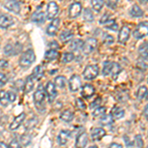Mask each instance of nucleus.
I'll list each match as a JSON object with an SVG mask.
<instances>
[{"label":"nucleus","mask_w":148,"mask_h":148,"mask_svg":"<svg viewBox=\"0 0 148 148\" xmlns=\"http://www.w3.org/2000/svg\"><path fill=\"white\" fill-rule=\"evenodd\" d=\"M36 59L35 52L32 49H28L27 51H25L22 54V56L20 57V66L23 68H27L31 65Z\"/></svg>","instance_id":"obj_1"},{"label":"nucleus","mask_w":148,"mask_h":148,"mask_svg":"<svg viewBox=\"0 0 148 148\" xmlns=\"http://www.w3.org/2000/svg\"><path fill=\"white\" fill-rule=\"evenodd\" d=\"M132 35H133V37L137 40L142 39V38L148 36V22L145 21V22L138 24Z\"/></svg>","instance_id":"obj_2"},{"label":"nucleus","mask_w":148,"mask_h":148,"mask_svg":"<svg viewBox=\"0 0 148 148\" xmlns=\"http://www.w3.org/2000/svg\"><path fill=\"white\" fill-rule=\"evenodd\" d=\"M98 74H99V67H98V65H96V64L88 65L87 67L84 69V72H83L84 78L87 80L95 79L98 76Z\"/></svg>","instance_id":"obj_3"},{"label":"nucleus","mask_w":148,"mask_h":148,"mask_svg":"<svg viewBox=\"0 0 148 148\" xmlns=\"http://www.w3.org/2000/svg\"><path fill=\"white\" fill-rule=\"evenodd\" d=\"M45 97H46V94H45V91H44V89H42V86L40 85L38 90L34 94V103L38 109H40V107L42 105Z\"/></svg>","instance_id":"obj_4"},{"label":"nucleus","mask_w":148,"mask_h":148,"mask_svg":"<svg viewBox=\"0 0 148 148\" xmlns=\"http://www.w3.org/2000/svg\"><path fill=\"white\" fill-rule=\"evenodd\" d=\"M58 5L53 1H51L47 4V19H56V15L58 14Z\"/></svg>","instance_id":"obj_5"},{"label":"nucleus","mask_w":148,"mask_h":148,"mask_svg":"<svg viewBox=\"0 0 148 148\" xmlns=\"http://www.w3.org/2000/svg\"><path fill=\"white\" fill-rule=\"evenodd\" d=\"M46 94L47 95V97L49 103H52L56 100L57 92L56 90V86L52 82H47V84L46 85Z\"/></svg>","instance_id":"obj_6"},{"label":"nucleus","mask_w":148,"mask_h":148,"mask_svg":"<svg viewBox=\"0 0 148 148\" xmlns=\"http://www.w3.org/2000/svg\"><path fill=\"white\" fill-rule=\"evenodd\" d=\"M97 47V40L94 39V38H89L83 45V51L84 53L88 54V53H91V52L96 49Z\"/></svg>","instance_id":"obj_7"},{"label":"nucleus","mask_w":148,"mask_h":148,"mask_svg":"<svg viewBox=\"0 0 148 148\" xmlns=\"http://www.w3.org/2000/svg\"><path fill=\"white\" fill-rule=\"evenodd\" d=\"M130 29L125 25L123 26L118 36L119 42H120L121 44H125L128 40V39H130Z\"/></svg>","instance_id":"obj_8"},{"label":"nucleus","mask_w":148,"mask_h":148,"mask_svg":"<svg viewBox=\"0 0 148 148\" xmlns=\"http://www.w3.org/2000/svg\"><path fill=\"white\" fill-rule=\"evenodd\" d=\"M81 86V79L79 77V75L77 74H74L71 76L70 80H69V89L71 92H76L79 90Z\"/></svg>","instance_id":"obj_9"},{"label":"nucleus","mask_w":148,"mask_h":148,"mask_svg":"<svg viewBox=\"0 0 148 148\" xmlns=\"http://www.w3.org/2000/svg\"><path fill=\"white\" fill-rule=\"evenodd\" d=\"M82 11V5L79 2H74L69 6V17L70 18H76L81 14Z\"/></svg>","instance_id":"obj_10"},{"label":"nucleus","mask_w":148,"mask_h":148,"mask_svg":"<svg viewBox=\"0 0 148 148\" xmlns=\"http://www.w3.org/2000/svg\"><path fill=\"white\" fill-rule=\"evenodd\" d=\"M59 24H60V21H59L58 18H56L52 22L49 24V27L47 29V35L49 36H54L57 33L59 29Z\"/></svg>","instance_id":"obj_11"},{"label":"nucleus","mask_w":148,"mask_h":148,"mask_svg":"<svg viewBox=\"0 0 148 148\" xmlns=\"http://www.w3.org/2000/svg\"><path fill=\"white\" fill-rule=\"evenodd\" d=\"M95 93V88L94 86L91 84H85L82 87V90H81V95H82L84 98H91Z\"/></svg>","instance_id":"obj_12"},{"label":"nucleus","mask_w":148,"mask_h":148,"mask_svg":"<svg viewBox=\"0 0 148 148\" xmlns=\"http://www.w3.org/2000/svg\"><path fill=\"white\" fill-rule=\"evenodd\" d=\"M14 20L11 16L9 15H1L0 16V28H9L10 26L13 25Z\"/></svg>","instance_id":"obj_13"},{"label":"nucleus","mask_w":148,"mask_h":148,"mask_svg":"<svg viewBox=\"0 0 148 148\" xmlns=\"http://www.w3.org/2000/svg\"><path fill=\"white\" fill-rule=\"evenodd\" d=\"M25 116H26V114H24V113L20 114L19 116H17L15 119H14V121L11 123V125H10V126H9V128H10L11 130H17L19 126L22 125V123L24 121V120H25Z\"/></svg>","instance_id":"obj_14"},{"label":"nucleus","mask_w":148,"mask_h":148,"mask_svg":"<svg viewBox=\"0 0 148 148\" xmlns=\"http://www.w3.org/2000/svg\"><path fill=\"white\" fill-rule=\"evenodd\" d=\"M71 136V132L69 130H61L59 132L58 136H57V140H58V143L60 145H64L67 143L69 140V138Z\"/></svg>","instance_id":"obj_15"},{"label":"nucleus","mask_w":148,"mask_h":148,"mask_svg":"<svg viewBox=\"0 0 148 148\" xmlns=\"http://www.w3.org/2000/svg\"><path fill=\"white\" fill-rule=\"evenodd\" d=\"M88 143V136L86 132H82L78 135L76 140V148H85Z\"/></svg>","instance_id":"obj_16"},{"label":"nucleus","mask_w":148,"mask_h":148,"mask_svg":"<svg viewBox=\"0 0 148 148\" xmlns=\"http://www.w3.org/2000/svg\"><path fill=\"white\" fill-rule=\"evenodd\" d=\"M4 7H5L7 10L13 12V13L18 14L20 12V4L17 1H7L4 4Z\"/></svg>","instance_id":"obj_17"},{"label":"nucleus","mask_w":148,"mask_h":148,"mask_svg":"<svg viewBox=\"0 0 148 148\" xmlns=\"http://www.w3.org/2000/svg\"><path fill=\"white\" fill-rule=\"evenodd\" d=\"M105 135H106V131H105V130L100 128V127L94 128L91 132V137L93 140H100V139H102Z\"/></svg>","instance_id":"obj_18"},{"label":"nucleus","mask_w":148,"mask_h":148,"mask_svg":"<svg viewBox=\"0 0 148 148\" xmlns=\"http://www.w3.org/2000/svg\"><path fill=\"white\" fill-rule=\"evenodd\" d=\"M45 20H46V15L42 11L38 10L37 12H35L32 16V21L35 23L40 24V23H44Z\"/></svg>","instance_id":"obj_19"},{"label":"nucleus","mask_w":148,"mask_h":148,"mask_svg":"<svg viewBox=\"0 0 148 148\" xmlns=\"http://www.w3.org/2000/svg\"><path fill=\"white\" fill-rule=\"evenodd\" d=\"M73 118H74V114L70 110H65V111H63L60 114V119L63 121H65V123H70L73 120Z\"/></svg>","instance_id":"obj_20"},{"label":"nucleus","mask_w":148,"mask_h":148,"mask_svg":"<svg viewBox=\"0 0 148 148\" xmlns=\"http://www.w3.org/2000/svg\"><path fill=\"white\" fill-rule=\"evenodd\" d=\"M130 14L132 17L140 18L143 16V11L140 9V7L138 5H133V6H131V8L130 10Z\"/></svg>","instance_id":"obj_21"},{"label":"nucleus","mask_w":148,"mask_h":148,"mask_svg":"<svg viewBox=\"0 0 148 148\" xmlns=\"http://www.w3.org/2000/svg\"><path fill=\"white\" fill-rule=\"evenodd\" d=\"M34 77H33V75H30L29 77L27 78V80H26L25 82V87H24V90H25V93H30L32 91L33 87H34Z\"/></svg>","instance_id":"obj_22"},{"label":"nucleus","mask_w":148,"mask_h":148,"mask_svg":"<svg viewBox=\"0 0 148 148\" xmlns=\"http://www.w3.org/2000/svg\"><path fill=\"white\" fill-rule=\"evenodd\" d=\"M58 56H59L58 52H57L56 49H49V51H47L46 52V54H45V58L49 61H51V60L56 59L57 57H58Z\"/></svg>","instance_id":"obj_23"},{"label":"nucleus","mask_w":148,"mask_h":148,"mask_svg":"<svg viewBox=\"0 0 148 148\" xmlns=\"http://www.w3.org/2000/svg\"><path fill=\"white\" fill-rule=\"evenodd\" d=\"M72 38H73L72 32H71V31H67V30L63 31V32L59 35V39H60L61 42H68V40H70Z\"/></svg>","instance_id":"obj_24"},{"label":"nucleus","mask_w":148,"mask_h":148,"mask_svg":"<svg viewBox=\"0 0 148 148\" xmlns=\"http://www.w3.org/2000/svg\"><path fill=\"white\" fill-rule=\"evenodd\" d=\"M66 84V79L64 76H57V77L54 79V86H56L59 89H62V88L65 87Z\"/></svg>","instance_id":"obj_25"},{"label":"nucleus","mask_w":148,"mask_h":148,"mask_svg":"<svg viewBox=\"0 0 148 148\" xmlns=\"http://www.w3.org/2000/svg\"><path fill=\"white\" fill-rule=\"evenodd\" d=\"M125 116V111L123 109L120 108V107H116L113 110V114H112V116L113 119H116V120H119V119H121Z\"/></svg>","instance_id":"obj_26"},{"label":"nucleus","mask_w":148,"mask_h":148,"mask_svg":"<svg viewBox=\"0 0 148 148\" xmlns=\"http://www.w3.org/2000/svg\"><path fill=\"white\" fill-rule=\"evenodd\" d=\"M83 45H84V42L82 40H74L70 45V49L72 51H78V49H82Z\"/></svg>","instance_id":"obj_27"},{"label":"nucleus","mask_w":148,"mask_h":148,"mask_svg":"<svg viewBox=\"0 0 148 148\" xmlns=\"http://www.w3.org/2000/svg\"><path fill=\"white\" fill-rule=\"evenodd\" d=\"M10 103L9 101L8 95H7V92L5 91H0V104L2 106H7V105Z\"/></svg>","instance_id":"obj_28"},{"label":"nucleus","mask_w":148,"mask_h":148,"mask_svg":"<svg viewBox=\"0 0 148 148\" xmlns=\"http://www.w3.org/2000/svg\"><path fill=\"white\" fill-rule=\"evenodd\" d=\"M42 74H44V69H42V66H37L35 69H34V72H33V77H34V79H37L39 80L40 78H42Z\"/></svg>","instance_id":"obj_29"},{"label":"nucleus","mask_w":148,"mask_h":148,"mask_svg":"<svg viewBox=\"0 0 148 148\" xmlns=\"http://www.w3.org/2000/svg\"><path fill=\"white\" fill-rule=\"evenodd\" d=\"M113 121L114 120H113L112 114H104V116H102L100 123H101L103 125H111Z\"/></svg>","instance_id":"obj_30"},{"label":"nucleus","mask_w":148,"mask_h":148,"mask_svg":"<svg viewBox=\"0 0 148 148\" xmlns=\"http://www.w3.org/2000/svg\"><path fill=\"white\" fill-rule=\"evenodd\" d=\"M91 4H92V7H93V9H94V11H96V12H100L101 9L103 8V6H104V2H103L102 0H94V1L91 2Z\"/></svg>","instance_id":"obj_31"},{"label":"nucleus","mask_w":148,"mask_h":148,"mask_svg":"<svg viewBox=\"0 0 148 148\" xmlns=\"http://www.w3.org/2000/svg\"><path fill=\"white\" fill-rule=\"evenodd\" d=\"M112 67H113V62H111V61H106V62L104 63V67H103V74H104L105 76L111 74Z\"/></svg>","instance_id":"obj_32"},{"label":"nucleus","mask_w":148,"mask_h":148,"mask_svg":"<svg viewBox=\"0 0 148 148\" xmlns=\"http://www.w3.org/2000/svg\"><path fill=\"white\" fill-rule=\"evenodd\" d=\"M139 52H140V56L143 59L145 60H148V44H145L141 46L139 49Z\"/></svg>","instance_id":"obj_33"},{"label":"nucleus","mask_w":148,"mask_h":148,"mask_svg":"<svg viewBox=\"0 0 148 148\" xmlns=\"http://www.w3.org/2000/svg\"><path fill=\"white\" fill-rule=\"evenodd\" d=\"M146 95H147V88L145 86H140L137 91V98L139 100H142L144 99Z\"/></svg>","instance_id":"obj_34"},{"label":"nucleus","mask_w":148,"mask_h":148,"mask_svg":"<svg viewBox=\"0 0 148 148\" xmlns=\"http://www.w3.org/2000/svg\"><path fill=\"white\" fill-rule=\"evenodd\" d=\"M83 17H84V20H86L87 22H92L94 20V16H93V13L90 9H85L84 13H83Z\"/></svg>","instance_id":"obj_35"},{"label":"nucleus","mask_w":148,"mask_h":148,"mask_svg":"<svg viewBox=\"0 0 148 148\" xmlns=\"http://www.w3.org/2000/svg\"><path fill=\"white\" fill-rule=\"evenodd\" d=\"M121 67L120 65H119L118 63L116 62H113V67H112V71H111V74L113 75L114 78H116V76L119 75V73L121 72Z\"/></svg>","instance_id":"obj_36"},{"label":"nucleus","mask_w":148,"mask_h":148,"mask_svg":"<svg viewBox=\"0 0 148 148\" xmlns=\"http://www.w3.org/2000/svg\"><path fill=\"white\" fill-rule=\"evenodd\" d=\"M4 53L6 56H13L14 53H17V51H15V49H14L12 45H6L5 49H4Z\"/></svg>","instance_id":"obj_37"},{"label":"nucleus","mask_w":148,"mask_h":148,"mask_svg":"<svg viewBox=\"0 0 148 148\" xmlns=\"http://www.w3.org/2000/svg\"><path fill=\"white\" fill-rule=\"evenodd\" d=\"M74 59V54L72 53V52H65V53L62 56V62H70V61H72Z\"/></svg>","instance_id":"obj_38"},{"label":"nucleus","mask_w":148,"mask_h":148,"mask_svg":"<svg viewBox=\"0 0 148 148\" xmlns=\"http://www.w3.org/2000/svg\"><path fill=\"white\" fill-rule=\"evenodd\" d=\"M109 23H114V20H111V16L108 13L105 14L103 17L100 19V24H109Z\"/></svg>","instance_id":"obj_39"},{"label":"nucleus","mask_w":148,"mask_h":148,"mask_svg":"<svg viewBox=\"0 0 148 148\" xmlns=\"http://www.w3.org/2000/svg\"><path fill=\"white\" fill-rule=\"evenodd\" d=\"M31 140H32V137L29 134H23L22 136H21V142H22L24 145H29L31 143Z\"/></svg>","instance_id":"obj_40"},{"label":"nucleus","mask_w":148,"mask_h":148,"mask_svg":"<svg viewBox=\"0 0 148 148\" xmlns=\"http://www.w3.org/2000/svg\"><path fill=\"white\" fill-rule=\"evenodd\" d=\"M105 112H106V108L105 107H100V108L95 110V112L93 113V116H103V114H105Z\"/></svg>","instance_id":"obj_41"},{"label":"nucleus","mask_w":148,"mask_h":148,"mask_svg":"<svg viewBox=\"0 0 148 148\" xmlns=\"http://www.w3.org/2000/svg\"><path fill=\"white\" fill-rule=\"evenodd\" d=\"M76 106L79 110H85L86 109V105L84 104V102L81 99H76Z\"/></svg>","instance_id":"obj_42"},{"label":"nucleus","mask_w":148,"mask_h":148,"mask_svg":"<svg viewBox=\"0 0 148 148\" xmlns=\"http://www.w3.org/2000/svg\"><path fill=\"white\" fill-rule=\"evenodd\" d=\"M135 142H136V145L138 148H142L143 147V140H142V137L140 136L139 134L135 136Z\"/></svg>","instance_id":"obj_43"},{"label":"nucleus","mask_w":148,"mask_h":148,"mask_svg":"<svg viewBox=\"0 0 148 148\" xmlns=\"http://www.w3.org/2000/svg\"><path fill=\"white\" fill-rule=\"evenodd\" d=\"M8 148H21V145H20V143L18 142L17 139H13L10 142V144H9Z\"/></svg>","instance_id":"obj_44"},{"label":"nucleus","mask_w":148,"mask_h":148,"mask_svg":"<svg viewBox=\"0 0 148 148\" xmlns=\"http://www.w3.org/2000/svg\"><path fill=\"white\" fill-rule=\"evenodd\" d=\"M6 82H7V77L3 73H0V87L5 85Z\"/></svg>","instance_id":"obj_45"},{"label":"nucleus","mask_w":148,"mask_h":148,"mask_svg":"<svg viewBox=\"0 0 148 148\" xmlns=\"http://www.w3.org/2000/svg\"><path fill=\"white\" fill-rule=\"evenodd\" d=\"M101 101H102L101 98H100V97H99V98H97V99L95 100V101L91 104V108L93 109V108H96V107H98L100 104H101Z\"/></svg>","instance_id":"obj_46"},{"label":"nucleus","mask_w":148,"mask_h":148,"mask_svg":"<svg viewBox=\"0 0 148 148\" xmlns=\"http://www.w3.org/2000/svg\"><path fill=\"white\" fill-rule=\"evenodd\" d=\"M7 95H8V98H9V101L10 102H14L16 100V94L11 91H9L7 93Z\"/></svg>","instance_id":"obj_47"},{"label":"nucleus","mask_w":148,"mask_h":148,"mask_svg":"<svg viewBox=\"0 0 148 148\" xmlns=\"http://www.w3.org/2000/svg\"><path fill=\"white\" fill-rule=\"evenodd\" d=\"M8 66V61L5 59H0V69L1 68H5Z\"/></svg>","instance_id":"obj_48"},{"label":"nucleus","mask_w":148,"mask_h":148,"mask_svg":"<svg viewBox=\"0 0 148 148\" xmlns=\"http://www.w3.org/2000/svg\"><path fill=\"white\" fill-rule=\"evenodd\" d=\"M105 42H107V44H113L114 42V38L112 37V36H108V37L106 38V40H105Z\"/></svg>","instance_id":"obj_49"},{"label":"nucleus","mask_w":148,"mask_h":148,"mask_svg":"<svg viewBox=\"0 0 148 148\" xmlns=\"http://www.w3.org/2000/svg\"><path fill=\"white\" fill-rule=\"evenodd\" d=\"M49 47H51V49H58L59 46H58V44L56 42H51V44H49Z\"/></svg>","instance_id":"obj_50"},{"label":"nucleus","mask_w":148,"mask_h":148,"mask_svg":"<svg viewBox=\"0 0 148 148\" xmlns=\"http://www.w3.org/2000/svg\"><path fill=\"white\" fill-rule=\"evenodd\" d=\"M110 148H123V146L121 144H119V143H112L110 145Z\"/></svg>","instance_id":"obj_51"},{"label":"nucleus","mask_w":148,"mask_h":148,"mask_svg":"<svg viewBox=\"0 0 148 148\" xmlns=\"http://www.w3.org/2000/svg\"><path fill=\"white\" fill-rule=\"evenodd\" d=\"M107 28H108V29H111V30H114V31H116V30H118V25H116V23H114L113 25L108 26Z\"/></svg>","instance_id":"obj_52"},{"label":"nucleus","mask_w":148,"mask_h":148,"mask_svg":"<svg viewBox=\"0 0 148 148\" xmlns=\"http://www.w3.org/2000/svg\"><path fill=\"white\" fill-rule=\"evenodd\" d=\"M144 114H145V116H146V119L148 120V105L145 107V109H144Z\"/></svg>","instance_id":"obj_53"},{"label":"nucleus","mask_w":148,"mask_h":148,"mask_svg":"<svg viewBox=\"0 0 148 148\" xmlns=\"http://www.w3.org/2000/svg\"><path fill=\"white\" fill-rule=\"evenodd\" d=\"M0 148H8V146L4 142H0Z\"/></svg>","instance_id":"obj_54"},{"label":"nucleus","mask_w":148,"mask_h":148,"mask_svg":"<svg viewBox=\"0 0 148 148\" xmlns=\"http://www.w3.org/2000/svg\"><path fill=\"white\" fill-rule=\"evenodd\" d=\"M89 148H98V147L96 146V145H93V146H90Z\"/></svg>","instance_id":"obj_55"},{"label":"nucleus","mask_w":148,"mask_h":148,"mask_svg":"<svg viewBox=\"0 0 148 148\" xmlns=\"http://www.w3.org/2000/svg\"><path fill=\"white\" fill-rule=\"evenodd\" d=\"M146 99H147V100H148V94H147V95H146Z\"/></svg>","instance_id":"obj_56"},{"label":"nucleus","mask_w":148,"mask_h":148,"mask_svg":"<svg viewBox=\"0 0 148 148\" xmlns=\"http://www.w3.org/2000/svg\"><path fill=\"white\" fill-rule=\"evenodd\" d=\"M146 148H148V146H147V147H146Z\"/></svg>","instance_id":"obj_57"}]
</instances>
